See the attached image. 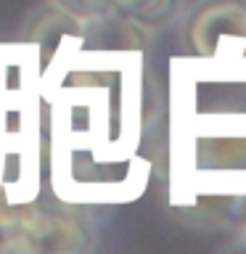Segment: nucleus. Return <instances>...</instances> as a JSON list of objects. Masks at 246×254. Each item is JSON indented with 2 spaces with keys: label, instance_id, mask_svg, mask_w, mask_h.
<instances>
[{
  "label": "nucleus",
  "instance_id": "obj_1",
  "mask_svg": "<svg viewBox=\"0 0 246 254\" xmlns=\"http://www.w3.org/2000/svg\"><path fill=\"white\" fill-rule=\"evenodd\" d=\"M93 246L90 220L71 209H27L8 222L5 249L19 252H85Z\"/></svg>",
  "mask_w": 246,
  "mask_h": 254
},
{
  "label": "nucleus",
  "instance_id": "obj_2",
  "mask_svg": "<svg viewBox=\"0 0 246 254\" xmlns=\"http://www.w3.org/2000/svg\"><path fill=\"white\" fill-rule=\"evenodd\" d=\"M188 40L198 56H214L222 43H238L246 56V0H209L188 19Z\"/></svg>",
  "mask_w": 246,
  "mask_h": 254
},
{
  "label": "nucleus",
  "instance_id": "obj_3",
  "mask_svg": "<svg viewBox=\"0 0 246 254\" xmlns=\"http://www.w3.org/2000/svg\"><path fill=\"white\" fill-rule=\"evenodd\" d=\"M151 27L130 19L124 13H111L101 21L79 27V35L90 48H109V51H140L151 40Z\"/></svg>",
  "mask_w": 246,
  "mask_h": 254
},
{
  "label": "nucleus",
  "instance_id": "obj_4",
  "mask_svg": "<svg viewBox=\"0 0 246 254\" xmlns=\"http://www.w3.org/2000/svg\"><path fill=\"white\" fill-rule=\"evenodd\" d=\"M201 167L209 172H233L246 167V138H206L198 148Z\"/></svg>",
  "mask_w": 246,
  "mask_h": 254
},
{
  "label": "nucleus",
  "instance_id": "obj_5",
  "mask_svg": "<svg viewBox=\"0 0 246 254\" xmlns=\"http://www.w3.org/2000/svg\"><path fill=\"white\" fill-rule=\"evenodd\" d=\"M119 13L146 24V27H162L172 21L180 11V0H111Z\"/></svg>",
  "mask_w": 246,
  "mask_h": 254
},
{
  "label": "nucleus",
  "instance_id": "obj_6",
  "mask_svg": "<svg viewBox=\"0 0 246 254\" xmlns=\"http://www.w3.org/2000/svg\"><path fill=\"white\" fill-rule=\"evenodd\" d=\"M53 8L63 16H69L74 24L85 27V24L101 21L111 13H119L111 0H51Z\"/></svg>",
  "mask_w": 246,
  "mask_h": 254
}]
</instances>
